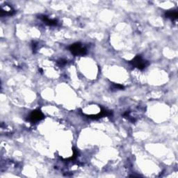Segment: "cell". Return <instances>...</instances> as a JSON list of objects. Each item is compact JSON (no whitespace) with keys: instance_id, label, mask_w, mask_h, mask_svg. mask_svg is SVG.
<instances>
[{"instance_id":"obj_1","label":"cell","mask_w":178,"mask_h":178,"mask_svg":"<svg viewBox=\"0 0 178 178\" xmlns=\"http://www.w3.org/2000/svg\"><path fill=\"white\" fill-rule=\"evenodd\" d=\"M69 50L75 56H84L87 53V49L80 42H76L69 46Z\"/></svg>"},{"instance_id":"obj_2","label":"cell","mask_w":178,"mask_h":178,"mask_svg":"<svg viewBox=\"0 0 178 178\" xmlns=\"http://www.w3.org/2000/svg\"><path fill=\"white\" fill-rule=\"evenodd\" d=\"M129 63L131 64L132 66H134V67L138 68V69L141 70H144L145 68H146L147 66L149 65L148 61L144 60L141 55H136L132 61H130Z\"/></svg>"},{"instance_id":"obj_3","label":"cell","mask_w":178,"mask_h":178,"mask_svg":"<svg viewBox=\"0 0 178 178\" xmlns=\"http://www.w3.org/2000/svg\"><path fill=\"white\" fill-rule=\"evenodd\" d=\"M44 118L45 116L42 113V111L39 109H36L30 113L29 117H28V120L32 123H36L39 121L42 120Z\"/></svg>"},{"instance_id":"obj_4","label":"cell","mask_w":178,"mask_h":178,"mask_svg":"<svg viewBox=\"0 0 178 178\" xmlns=\"http://www.w3.org/2000/svg\"><path fill=\"white\" fill-rule=\"evenodd\" d=\"M112 116V112H111V111H107L106 110V109H102L100 112L98 113V114L88 116V117H89V118H91V119L97 120V119H99V118L105 117V116Z\"/></svg>"},{"instance_id":"obj_5","label":"cell","mask_w":178,"mask_h":178,"mask_svg":"<svg viewBox=\"0 0 178 178\" xmlns=\"http://www.w3.org/2000/svg\"><path fill=\"white\" fill-rule=\"evenodd\" d=\"M40 18L44 23H45L48 26H55L58 24V21L55 19H49L46 15L40 16Z\"/></svg>"},{"instance_id":"obj_6","label":"cell","mask_w":178,"mask_h":178,"mask_svg":"<svg viewBox=\"0 0 178 178\" xmlns=\"http://www.w3.org/2000/svg\"><path fill=\"white\" fill-rule=\"evenodd\" d=\"M166 18H169L171 20H177L178 18V13L177 11H169L165 13Z\"/></svg>"},{"instance_id":"obj_7","label":"cell","mask_w":178,"mask_h":178,"mask_svg":"<svg viewBox=\"0 0 178 178\" xmlns=\"http://www.w3.org/2000/svg\"><path fill=\"white\" fill-rule=\"evenodd\" d=\"M57 63H58L59 65L63 66V65H65L66 63H67V61L65 60V59H59V60L57 61Z\"/></svg>"},{"instance_id":"obj_8","label":"cell","mask_w":178,"mask_h":178,"mask_svg":"<svg viewBox=\"0 0 178 178\" xmlns=\"http://www.w3.org/2000/svg\"><path fill=\"white\" fill-rule=\"evenodd\" d=\"M113 88L114 89H118V90H123L124 89L125 86L123 85L118 84H113Z\"/></svg>"},{"instance_id":"obj_9","label":"cell","mask_w":178,"mask_h":178,"mask_svg":"<svg viewBox=\"0 0 178 178\" xmlns=\"http://www.w3.org/2000/svg\"><path fill=\"white\" fill-rule=\"evenodd\" d=\"M36 47H37V42H32V49H33V52H34L35 53V50H36Z\"/></svg>"}]
</instances>
